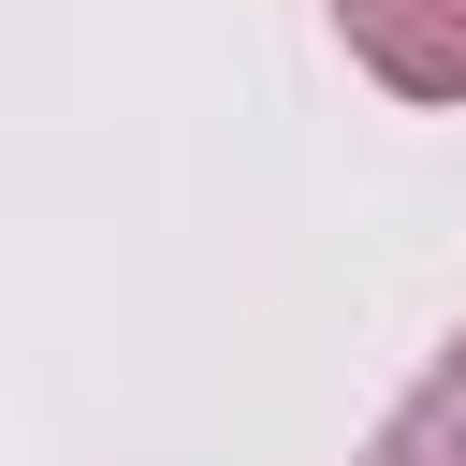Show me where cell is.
I'll return each mask as SVG.
<instances>
[{
    "mask_svg": "<svg viewBox=\"0 0 466 466\" xmlns=\"http://www.w3.org/2000/svg\"><path fill=\"white\" fill-rule=\"evenodd\" d=\"M335 44L393 102H466V0H335Z\"/></svg>",
    "mask_w": 466,
    "mask_h": 466,
    "instance_id": "1",
    "label": "cell"
},
{
    "mask_svg": "<svg viewBox=\"0 0 466 466\" xmlns=\"http://www.w3.org/2000/svg\"><path fill=\"white\" fill-rule=\"evenodd\" d=\"M364 466H466V320H451V350L422 364V393L379 422V451Z\"/></svg>",
    "mask_w": 466,
    "mask_h": 466,
    "instance_id": "2",
    "label": "cell"
}]
</instances>
